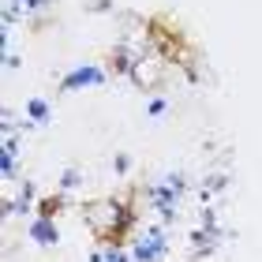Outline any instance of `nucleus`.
I'll list each match as a JSON object with an SVG mask.
<instances>
[{
    "label": "nucleus",
    "instance_id": "obj_1",
    "mask_svg": "<svg viewBox=\"0 0 262 262\" xmlns=\"http://www.w3.org/2000/svg\"><path fill=\"white\" fill-rule=\"evenodd\" d=\"M94 82H105V75L98 68H79L71 71V75L64 79V90H75V86H94Z\"/></svg>",
    "mask_w": 262,
    "mask_h": 262
},
{
    "label": "nucleus",
    "instance_id": "obj_2",
    "mask_svg": "<svg viewBox=\"0 0 262 262\" xmlns=\"http://www.w3.org/2000/svg\"><path fill=\"white\" fill-rule=\"evenodd\" d=\"M34 240H38V244H56L53 221H38V225H34Z\"/></svg>",
    "mask_w": 262,
    "mask_h": 262
},
{
    "label": "nucleus",
    "instance_id": "obj_3",
    "mask_svg": "<svg viewBox=\"0 0 262 262\" xmlns=\"http://www.w3.org/2000/svg\"><path fill=\"white\" fill-rule=\"evenodd\" d=\"M158 251H161V236H154V240H142L135 247V258H154Z\"/></svg>",
    "mask_w": 262,
    "mask_h": 262
},
{
    "label": "nucleus",
    "instance_id": "obj_4",
    "mask_svg": "<svg viewBox=\"0 0 262 262\" xmlns=\"http://www.w3.org/2000/svg\"><path fill=\"white\" fill-rule=\"evenodd\" d=\"M30 116H34V120H45V116H49V105H41L38 98H34L30 101Z\"/></svg>",
    "mask_w": 262,
    "mask_h": 262
}]
</instances>
